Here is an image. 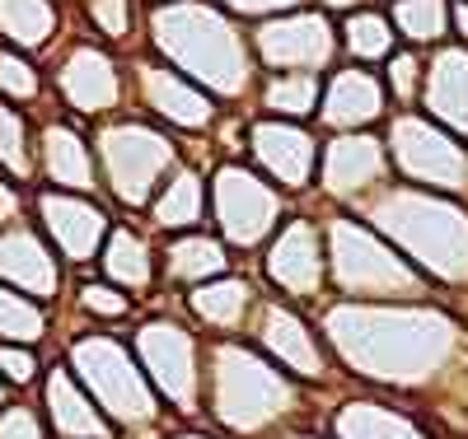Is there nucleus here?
<instances>
[{"mask_svg": "<svg viewBox=\"0 0 468 439\" xmlns=\"http://www.w3.org/2000/svg\"><path fill=\"white\" fill-rule=\"evenodd\" d=\"M5 370L15 379H28V355H5Z\"/></svg>", "mask_w": 468, "mask_h": 439, "instance_id": "1", "label": "nucleus"}]
</instances>
